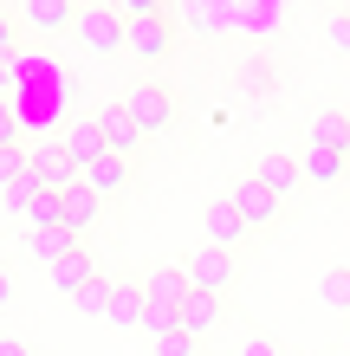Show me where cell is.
Returning a JSON list of instances; mask_svg holds the SVG:
<instances>
[{
	"mask_svg": "<svg viewBox=\"0 0 350 356\" xmlns=\"http://www.w3.org/2000/svg\"><path fill=\"white\" fill-rule=\"evenodd\" d=\"M72 46H78V52H91V58L130 52V19H123L111 0H97V7H78V19H72Z\"/></svg>",
	"mask_w": 350,
	"mask_h": 356,
	"instance_id": "6da1fadb",
	"label": "cell"
},
{
	"mask_svg": "<svg viewBox=\"0 0 350 356\" xmlns=\"http://www.w3.org/2000/svg\"><path fill=\"white\" fill-rule=\"evenodd\" d=\"M136 285H143V305H150V337L156 330H182L175 311H182V298H189V272L182 266H143Z\"/></svg>",
	"mask_w": 350,
	"mask_h": 356,
	"instance_id": "7a4b0ae2",
	"label": "cell"
},
{
	"mask_svg": "<svg viewBox=\"0 0 350 356\" xmlns=\"http://www.w3.org/2000/svg\"><path fill=\"white\" fill-rule=\"evenodd\" d=\"M182 272H189V285H195V291H214V298H221V291L240 279V259L228 253V246H208V240H201V246H189Z\"/></svg>",
	"mask_w": 350,
	"mask_h": 356,
	"instance_id": "3957f363",
	"label": "cell"
},
{
	"mask_svg": "<svg viewBox=\"0 0 350 356\" xmlns=\"http://www.w3.org/2000/svg\"><path fill=\"white\" fill-rule=\"evenodd\" d=\"M123 111L136 117V130L143 136H156V130H169V117H175V97L156 85V78H136L130 91H123Z\"/></svg>",
	"mask_w": 350,
	"mask_h": 356,
	"instance_id": "277c9868",
	"label": "cell"
},
{
	"mask_svg": "<svg viewBox=\"0 0 350 356\" xmlns=\"http://www.w3.org/2000/svg\"><path fill=\"white\" fill-rule=\"evenodd\" d=\"M58 143H65V156L78 162V169H85V162H97V156L111 149V143H104V117H97V111H85V117H65Z\"/></svg>",
	"mask_w": 350,
	"mask_h": 356,
	"instance_id": "5b68a950",
	"label": "cell"
},
{
	"mask_svg": "<svg viewBox=\"0 0 350 356\" xmlns=\"http://www.w3.org/2000/svg\"><path fill=\"white\" fill-rule=\"evenodd\" d=\"M228 201L246 214V227H253V234H260L266 220H279V195H273V188H266L260 175H240V181L228 188Z\"/></svg>",
	"mask_w": 350,
	"mask_h": 356,
	"instance_id": "8992f818",
	"label": "cell"
},
{
	"mask_svg": "<svg viewBox=\"0 0 350 356\" xmlns=\"http://www.w3.org/2000/svg\"><path fill=\"white\" fill-rule=\"evenodd\" d=\"M201 227H208V246H228V253L253 240V227H246V214H240V207H234L228 195H221V201H208V214H201Z\"/></svg>",
	"mask_w": 350,
	"mask_h": 356,
	"instance_id": "52a82bcc",
	"label": "cell"
},
{
	"mask_svg": "<svg viewBox=\"0 0 350 356\" xmlns=\"http://www.w3.org/2000/svg\"><path fill=\"white\" fill-rule=\"evenodd\" d=\"M169 46H175V26H169V13H143V19H130V52L143 58V65L169 58Z\"/></svg>",
	"mask_w": 350,
	"mask_h": 356,
	"instance_id": "ba28073f",
	"label": "cell"
},
{
	"mask_svg": "<svg viewBox=\"0 0 350 356\" xmlns=\"http://www.w3.org/2000/svg\"><path fill=\"white\" fill-rule=\"evenodd\" d=\"M33 175H39V188H52V195H65L72 181H85V169L65 156V143H39L33 149Z\"/></svg>",
	"mask_w": 350,
	"mask_h": 356,
	"instance_id": "9c48e42d",
	"label": "cell"
},
{
	"mask_svg": "<svg viewBox=\"0 0 350 356\" xmlns=\"http://www.w3.org/2000/svg\"><path fill=\"white\" fill-rule=\"evenodd\" d=\"M104 324H117V330H150V305H143V285H136V279H117V285H111Z\"/></svg>",
	"mask_w": 350,
	"mask_h": 356,
	"instance_id": "30bf717a",
	"label": "cell"
},
{
	"mask_svg": "<svg viewBox=\"0 0 350 356\" xmlns=\"http://www.w3.org/2000/svg\"><path fill=\"white\" fill-rule=\"evenodd\" d=\"M19 19L39 33V39H52V33H72V19H78V0H26L19 7Z\"/></svg>",
	"mask_w": 350,
	"mask_h": 356,
	"instance_id": "8fae6325",
	"label": "cell"
},
{
	"mask_svg": "<svg viewBox=\"0 0 350 356\" xmlns=\"http://www.w3.org/2000/svg\"><path fill=\"white\" fill-rule=\"evenodd\" d=\"M130 169H136L130 156L104 149L97 162H85V188H91V195H123V188H130Z\"/></svg>",
	"mask_w": 350,
	"mask_h": 356,
	"instance_id": "7c38bea8",
	"label": "cell"
},
{
	"mask_svg": "<svg viewBox=\"0 0 350 356\" xmlns=\"http://www.w3.org/2000/svg\"><path fill=\"white\" fill-rule=\"evenodd\" d=\"M78 246H85V240L65 234V227H26V253H33L39 266H58L65 253H78Z\"/></svg>",
	"mask_w": 350,
	"mask_h": 356,
	"instance_id": "4fadbf2b",
	"label": "cell"
},
{
	"mask_svg": "<svg viewBox=\"0 0 350 356\" xmlns=\"http://www.w3.org/2000/svg\"><path fill=\"white\" fill-rule=\"evenodd\" d=\"M175 324L189 330V337H208V330L221 324V298H214V291H195V285H189V298H182Z\"/></svg>",
	"mask_w": 350,
	"mask_h": 356,
	"instance_id": "5bb4252c",
	"label": "cell"
},
{
	"mask_svg": "<svg viewBox=\"0 0 350 356\" xmlns=\"http://www.w3.org/2000/svg\"><path fill=\"white\" fill-rule=\"evenodd\" d=\"M253 175H260L266 188H273V195H279V201H285V195H299V181H305V169H299V162H292V156H285V149H266Z\"/></svg>",
	"mask_w": 350,
	"mask_h": 356,
	"instance_id": "9a60e30c",
	"label": "cell"
},
{
	"mask_svg": "<svg viewBox=\"0 0 350 356\" xmlns=\"http://www.w3.org/2000/svg\"><path fill=\"white\" fill-rule=\"evenodd\" d=\"M299 169H305V181H344L350 175V156L344 149H318V143H305V156H299Z\"/></svg>",
	"mask_w": 350,
	"mask_h": 356,
	"instance_id": "2e32d148",
	"label": "cell"
},
{
	"mask_svg": "<svg viewBox=\"0 0 350 356\" xmlns=\"http://www.w3.org/2000/svg\"><path fill=\"white\" fill-rule=\"evenodd\" d=\"M97 207H104V195H91L85 181H72V188H65V234L85 240V234H91V220H97Z\"/></svg>",
	"mask_w": 350,
	"mask_h": 356,
	"instance_id": "e0dca14e",
	"label": "cell"
},
{
	"mask_svg": "<svg viewBox=\"0 0 350 356\" xmlns=\"http://www.w3.org/2000/svg\"><path fill=\"white\" fill-rule=\"evenodd\" d=\"M91 279H97V266H91V253H85V246H78V253H65V259L52 266V285L65 291V298H78V291H85Z\"/></svg>",
	"mask_w": 350,
	"mask_h": 356,
	"instance_id": "ac0fdd59",
	"label": "cell"
},
{
	"mask_svg": "<svg viewBox=\"0 0 350 356\" xmlns=\"http://www.w3.org/2000/svg\"><path fill=\"white\" fill-rule=\"evenodd\" d=\"M97 117H104V143H111V149H117V156H136V143H143L136 117L123 111V104H111V111H97Z\"/></svg>",
	"mask_w": 350,
	"mask_h": 356,
	"instance_id": "d6986e66",
	"label": "cell"
},
{
	"mask_svg": "<svg viewBox=\"0 0 350 356\" xmlns=\"http://www.w3.org/2000/svg\"><path fill=\"white\" fill-rule=\"evenodd\" d=\"M305 136H312L318 149H344V156H350V117H344V111H318Z\"/></svg>",
	"mask_w": 350,
	"mask_h": 356,
	"instance_id": "ffe728a7",
	"label": "cell"
},
{
	"mask_svg": "<svg viewBox=\"0 0 350 356\" xmlns=\"http://www.w3.org/2000/svg\"><path fill=\"white\" fill-rule=\"evenodd\" d=\"M318 305H324V311H344V318H350V266L318 272Z\"/></svg>",
	"mask_w": 350,
	"mask_h": 356,
	"instance_id": "44dd1931",
	"label": "cell"
},
{
	"mask_svg": "<svg viewBox=\"0 0 350 356\" xmlns=\"http://www.w3.org/2000/svg\"><path fill=\"white\" fill-rule=\"evenodd\" d=\"M111 285H117V279H104V272H97V279H91L85 291H78V305H85L91 318H104V311H111Z\"/></svg>",
	"mask_w": 350,
	"mask_h": 356,
	"instance_id": "7402d4cb",
	"label": "cell"
},
{
	"mask_svg": "<svg viewBox=\"0 0 350 356\" xmlns=\"http://www.w3.org/2000/svg\"><path fill=\"white\" fill-rule=\"evenodd\" d=\"M0 195H7V207H13V214H26V207H33V195H39V175H33V162H26V175H19L13 188H0Z\"/></svg>",
	"mask_w": 350,
	"mask_h": 356,
	"instance_id": "603a6c76",
	"label": "cell"
},
{
	"mask_svg": "<svg viewBox=\"0 0 350 356\" xmlns=\"http://www.w3.org/2000/svg\"><path fill=\"white\" fill-rule=\"evenodd\" d=\"M201 337H189V330H156V356H195Z\"/></svg>",
	"mask_w": 350,
	"mask_h": 356,
	"instance_id": "cb8c5ba5",
	"label": "cell"
},
{
	"mask_svg": "<svg viewBox=\"0 0 350 356\" xmlns=\"http://www.w3.org/2000/svg\"><path fill=\"white\" fill-rule=\"evenodd\" d=\"M324 46L350 58V13H324Z\"/></svg>",
	"mask_w": 350,
	"mask_h": 356,
	"instance_id": "d4e9b609",
	"label": "cell"
},
{
	"mask_svg": "<svg viewBox=\"0 0 350 356\" xmlns=\"http://www.w3.org/2000/svg\"><path fill=\"white\" fill-rule=\"evenodd\" d=\"M234 356H279V337H273V330H246Z\"/></svg>",
	"mask_w": 350,
	"mask_h": 356,
	"instance_id": "484cf974",
	"label": "cell"
},
{
	"mask_svg": "<svg viewBox=\"0 0 350 356\" xmlns=\"http://www.w3.org/2000/svg\"><path fill=\"white\" fill-rule=\"evenodd\" d=\"M26 162H33V156H19V149H0V188H13L19 175H26Z\"/></svg>",
	"mask_w": 350,
	"mask_h": 356,
	"instance_id": "4316f807",
	"label": "cell"
},
{
	"mask_svg": "<svg viewBox=\"0 0 350 356\" xmlns=\"http://www.w3.org/2000/svg\"><path fill=\"white\" fill-rule=\"evenodd\" d=\"M123 19H143V13H169V0H111Z\"/></svg>",
	"mask_w": 350,
	"mask_h": 356,
	"instance_id": "83f0119b",
	"label": "cell"
},
{
	"mask_svg": "<svg viewBox=\"0 0 350 356\" xmlns=\"http://www.w3.org/2000/svg\"><path fill=\"white\" fill-rule=\"evenodd\" d=\"M0 149H19V123H13L7 104H0Z\"/></svg>",
	"mask_w": 350,
	"mask_h": 356,
	"instance_id": "f1b7e54d",
	"label": "cell"
},
{
	"mask_svg": "<svg viewBox=\"0 0 350 356\" xmlns=\"http://www.w3.org/2000/svg\"><path fill=\"white\" fill-rule=\"evenodd\" d=\"M13 39H19V19L0 13V58H13Z\"/></svg>",
	"mask_w": 350,
	"mask_h": 356,
	"instance_id": "f546056e",
	"label": "cell"
},
{
	"mask_svg": "<svg viewBox=\"0 0 350 356\" xmlns=\"http://www.w3.org/2000/svg\"><path fill=\"white\" fill-rule=\"evenodd\" d=\"M13 65L19 58H0V104H7V91H13Z\"/></svg>",
	"mask_w": 350,
	"mask_h": 356,
	"instance_id": "4dcf8cb0",
	"label": "cell"
},
{
	"mask_svg": "<svg viewBox=\"0 0 350 356\" xmlns=\"http://www.w3.org/2000/svg\"><path fill=\"white\" fill-rule=\"evenodd\" d=\"M7 305H13V272L0 266V311H7Z\"/></svg>",
	"mask_w": 350,
	"mask_h": 356,
	"instance_id": "1f68e13d",
	"label": "cell"
},
{
	"mask_svg": "<svg viewBox=\"0 0 350 356\" xmlns=\"http://www.w3.org/2000/svg\"><path fill=\"white\" fill-rule=\"evenodd\" d=\"M0 356H33V350L19 343V337H0Z\"/></svg>",
	"mask_w": 350,
	"mask_h": 356,
	"instance_id": "d6a6232c",
	"label": "cell"
},
{
	"mask_svg": "<svg viewBox=\"0 0 350 356\" xmlns=\"http://www.w3.org/2000/svg\"><path fill=\"white\" fill-rule=\"evenodd\" d=\"M324 13H350V0H324Z\"/></svg>",
	"mask_w": 350,
	"mask_h": 356,
	"instance_id": "836d02e7",
	"label": "cell"
},
{
	"mask_svg": "<svg viewBox=\"0 0 350 356\" xmlns=\"http://www.w3.org/2000/svg\"><path fill=\"white\" fill-rule=\"evenodd\" d=\"M324 356H337V350H324Z\"/></svg>",
	"mask_w": 350,
	"mask_h": 356,
	"instance_id": "e575fe53",
	"label": "cell"
}]
</instances>
